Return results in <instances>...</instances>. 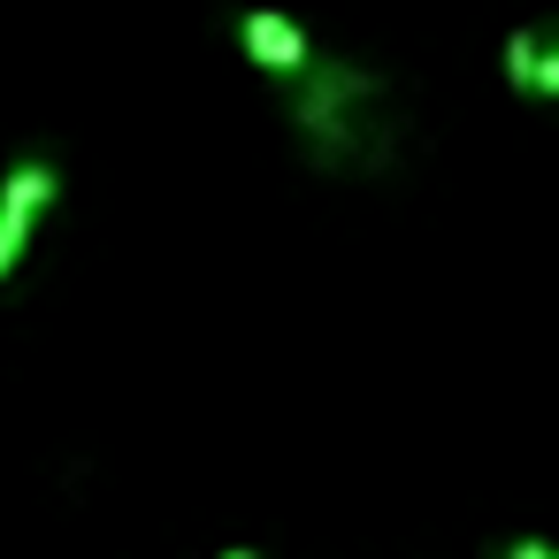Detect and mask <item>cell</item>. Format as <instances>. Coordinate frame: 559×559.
I'll return each instance as SVG.
<instances>
[{
  "instance_id": "3957f363",
  "label": "cell",
  "mask_w": 559,
  "mask_h": 559,
  "mask_svg": "<svg viewBox=\"0 0 559 559\" xmlns=\"http://www.w3.org/2000/svg\"><path fill=\"white\" fill-rule=\"evenodd\" d=\"M238 47H246V62H253L261 78H276V85H292V78L314 62V39H307L299 16H284V9H238Z\"/></svg>"
},
{
  "instance_id": "5b68a950",
  "label": "cell",
  "mask_w": 559,
  "mask_h": 559,
  "mask_svg": "<svg viewBox=\"0 0 559 559\" xmlns=\"http://www.w3.org/2000/svg\"><path fill=\"white\" fill-rule=\"evenodd\" d=\"M506 559H551V544H544V536H513Z\"/></svg>"
},
{
  "instance_id": "6da1fadb",
  "label": "cell",
  "mask_w": 559,
  "mask_h": 559,
  "mask_svg": "<svg viewBox=\"0 0 559 559\" xmlns=\"http://www.w3.org/2000/svg\"><path fill=\"white\" fill-rule=\"evenodd\" d=\"M299 154L322 177H383L406 154V100L376 62L314 47V62L284 85Z\"/></svg>"
},
{
  "instance_id": "7a4b0ae2",
  "label": "cell",
  "mask_w": 559,
  "mask_h": 559,
  "mask_svg": "<svg viewBox=\"0 0 559 559\" xmlns=\"http://www.w3.org/2000/svg\"><path fill=\"white\" fill-rule=\"evenodd\" d=\"M55 200H62V169H55L47 154H24L9 177H0V284L24 269L32 230H39V215H47Z\"/></svg>"
},
{
  "instance_id": "8992f818",
  "label": "cell",
  "mask_w": 559,
  "mask_h": 559,
  "mask_svg": "<svg viewBox=\"0 0 559 559\" xmlns=\"http://www.w3.org/2000/svg\"><path fill=\"white\" fill-rule=\"evenodd\" d=\"M215 559H261V551H253V544H230V551H215Z\"/></svg>"
},
{
  "instance_id": "277c9868",
  "label": "cell",
  "mask_w": 559,
  "mask_h": 559,
  "mask_svg": "<svg viewBox=\"0 0 559 559\" xmlns=\"http://www.w3.org/2000/svg\"><path fill=\"white\" fill-rule=\"evenodd\" d=\"M498 78H506L513 100H559V47L536 24H513L506 47H498Z\"/></svg>"
}]
</instances>
